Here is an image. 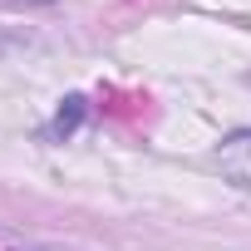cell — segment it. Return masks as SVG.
I'll use <instances>...</instances> for the list:
<instances>
[{"label":"cell","mask_w":251,"mask_h":251,"mask_svg":"<svg viewBox=\"0 0 251 251\" xmlns=\"http://www.w3.org/2000/svg\"><path fill=\"white\" fill-rule=\"evenodd\" d=\"M79 118H84V99L74 94V99H64V108L54 113V123H50V133H54V138H69V133L79 128Z\"/></svg>","instance_id":"1"}]
</instances>
